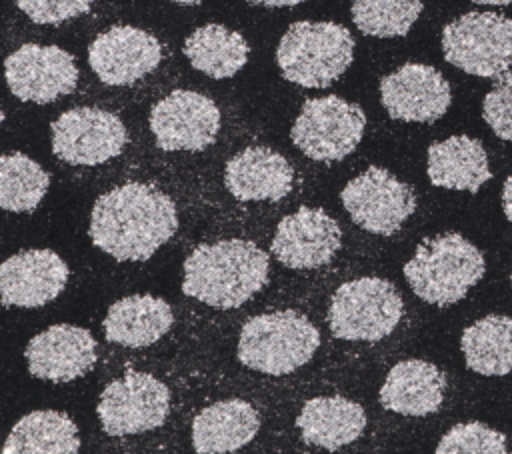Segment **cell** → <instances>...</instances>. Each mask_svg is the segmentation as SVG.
I'll use <instances>...</instances> for the list:
<instances>
[{
    "label": "cell",
    "instance_id": "29",
    "mask_svg": "<svg viewBox=\"0 0 512 454\" xmlns=\"http://www.w3.org/2000/svg\"><path fill=\"white\" fill-rule=\"evenodd\" d=\"M422 12V0H352V20L362 34L406 36Z\"/></svg>",
    "mask_w": 512,
    "mask_h": 454
},
{
    "label": "cell",
    "instance_id": "34",
    "mask_svg": "<svg viewBox=\"0 0 512 454\" xmlns=\"http://www.w3.org/2000/svg\"><path fill=\"white\" fill-rule=\"evenodd\" d=\"M248 2L256 6H266V8H284V6H296L304 0H248Z\"/></svg>",
    "mask_w": 512,
    "mask_h": 454
},
{
    "label": "cell",
    "instance_id": "2",
    "mask_svg": "<svg viewBox=\"0 0 512 454\" xmlns=\"http://www.w3.org/2000/svg\"><path fill=\"white\" fill-rule=\"evenodd\" d=\"M268 254L250 240L196 246L184 262L182 292L214 308H238L268 282Z\"/></svg>",
    "mask_w": 512,
    "mask_h": 454
},
{
    "label": "cell",
    "instance_id": "22",
    "mask_svg": "<svg viewBox=\"0 0 512 454\" xmlns=\"http://www.w3.org/2000/svg\"><path fill=\"white\" fill-rule=\"evenodd\" d=\"M260 430V416L252 404L228 398L210 404L192 422V446L200 454L234 452Z\"/></svg>",
    "mask_w": 512,
    "mask_h": 454
},
{
    "label": "cell",
    "instance_id": "32",
    "mask_svg": "<svg viewBox=\"0 0 512 454\" xmlns=\"http://www.w3.org/2000/svg\"><path fill=\"white\" fill-rule=\"evenodd\" d=\"M94 0H16L18 8L34 24H60L82 16Z\"/></svg>",
    "mask_w": 512,
    "mask_h": 454
},
{
    "label": "cell",
    "instance_id": "8",
    "mask_svg": "<svg viewBox=\"0 0 512 454\" xmlns=\"http://www.w3.org/2000/svg\"><path fill=\"white\" fill-rule=\"evenodd\" d=\"M366 128V114L358 104L340 96L310 98L302 104L292 124L290 138L308 158L334 162L350 156L360 144Z\"/></svg>",
    "mask_w": 512,
    "mask_h": 454
},
{
    "label": "cell",
    "instance_id": "37",
    "mask_svg": "<svg viewBox=\"0 0 512 454\" xmlns=\"http://www.w3.org/2000/svg\"><path fill=\"white\" fill-rule=\"evenodd\" d=\"M510 284H512V274H510Z\"/></svg>",
    "mask_w": 512,
    "mask_h": 454
},
{
    "label": "cell",
    "instance_id": "10",
    "mask_svg": "<svg viewBox=\"0 0 512 454\" xmlns=\"http://www.w3.org/2000/svg\"><path fill=\"white\" fill-rule=\"evenodd\" d=\"M340 200L356 226L378 236L396 234L416 210L412 188L378 166H368L352 178Z\"/></svg>",
    "mask_w": 512,
    "mask_h": 454
},
{
    "label": "cell",
    "instance_id": "21",
    "mask_svg": "<svg viewBox=\"0 0 512 454\" xmlns=\"http://www.w3.org/2000/svg\"><path fill=\"white\" fill-rule=\"evenodd\" d=\"M174 322L166 300L150 294H134L116 300L102 322L108 342L126 348H146L158 342Z\"/></svg>",
    "mask_w": 512,
    "mask_h": 454
},
{
    "label": "cell",
    "instance_id": "12",
    "mask_svg": "<svg viewBox=\"0 0 512 454\" xmlns=\"http://www.w3.org/2000/svg\"><path fill=\"white\" fill-rule=\"evenodd\" d=\"M150 130L164 152H200L218 136L220 110L200 92L174 90L150 110Z\"/></svg>",
    "mask_w": 512,
    "mask_h": 454
},
{
    "label": "cell",
    "instance_id": "36",
    "mask_svg": "<svg viewBox=\"0 0 512 454\" xmlns=\"http://www.w3.org/2000/svg\"><path fill=\"white\" fill-rule=\"evenodd\" d=\"M172 2H178V4H186V6H192V4H200L202 0H172Z\"/></svg>",
    "mask_w": 512,
    "mask_h": 454
},
{
    "label": "cell",
    "instance_id": "20",
    "mask_svg": "<svg viewBox=\"0 0 512 454\" xmlns=\"http://www.w3.org/2000/svg\"><path fill=\"white\" fill-rule=\"evenodd\" d=\"M446 376L424 360H404L390 368L380 388V404L402 416L434 414L444 400Z\"/></svg>",
    "mask_w": 512,
    "mask_h": 454
},
{
    "label": "cell",
    "instance_id": "11",
    "mask_svg": "<svg viewBox=\"0 0 512 454\" xmlns=\"http://www.w3.org/2000/svg\"><path fill=\"white\" fill-rule=\"evenodd\" d=\"M126 142L122 120L102 108H72L52 122V152L74 166H96L116 158Z\"/></svg>",
    "mask_w": 512,
    "mask_h": 454
},
{
    "label": "cell",
    "instance_id": "28",
    "mask_svg": "<svg viewBox=\"0 0 512 454\" xmlns=\"http://www.w3.org/2000/svg\"><path fill=\"white\" fill-rule=\"evenodd\" d=\"M50 188V174L26 154L0 158V206L8 212L34 210Z\"/></svg>",
    "mask_w": 512,
    "mask_h": 454
},
{
    "label": "cell",
    "instance_id": "13",
    "mask_svg": "<svg viewBox=\"0 0 512 454\" xmlns=\"http://www.w3.org/2000/svg\"><path fill=\"white\" fill-rule=\"evenodd\" d=\"M4 74L10 92L34 104L54 102L78 84L74 56L60 46L24 44L6 58Z\"/></svg>",
    "mask_w": 512,
    "mask_h": 454
},
{
    "label": "cell",
    "instance_id": "35",
    "mask_svg": "<svg viewBox=\"0 0 512 454\" xmlns=\"http://www.w3.org/2000/svg\"><path fill=\"white\" fill-rule=\"evenodd\" d=\"M476 4H486V6H506L512 4V0H474Z\"/></svg>",
    "mask_w": 512,
    "mask_h": 454
},
{
    "label": "cell",
    "instance_id": "5",
    "mask_svg": "<svg viewBox=\"0 0 512 454\" xmlns=\"http://www.w3.org/2000/svg\"><path fill=\"white\" fill-rule=\"evenodd\" d=\"M320 346V332L300 312L282 310L250 318L238 338V360L250 370L286 376L308 364Z\"/></svg>",
    "mask_w": 512,
    "mask_h": 454
},
{
    "label": "cell",
    "instance_id": "9",
    "mask_svg": "<svg viewBox=\"0 0 512 454\" xmlns=\"http://www.w3.org/2000/svg\"><path fill=\"white\" fill-rule=\"evenodd\" d=\"M170 410V392L164 382L152 374L126 370L122 378L112 380L98 402L102 430L110 436L140 434L160 428Z\"/></svg>",
    "mask_w": 512,
    "mask_h": 454
},
{
    "label": "cell",
    "instance_id": "24",
    "mask_svg": "<svg viewBox=\"0 0 512 454\" xmlns=\"http://www.w3.org/2000/svg\"><path fill=\"white\" fill-rule=\"evenodd\" d=\"M428 178L438 188L478 192L490 178L488 156L480 140L450 136L428 148Z\"/></svg>",
    "mask_w": 512,
    "mask_h": 454
},
{
    "label": "cell",
    "instance_id": "7",
    "mask_svg": "<svg viewBox=\"0 0 512 454\" xmlns=\"http://www.w3.org/2000/svg\"><path fill=\"white\" fill-rule=\"evenodd\" d=\"M446 62L466 74L500 78L512 66V20L496 12H468L442 30Z\"/></svg>",
    "mask_w": 512,
    "mask_h": 454
},
{
    "label": "cell",
    "instance_id": "26",
    "mask_svg": "<svg viewBox=\"0 0 512 454\" xmlns=\"http://www.w3.org/2000/svg\"><path fill=\"white\" fill-rule=\"evenodd\" d=\"M182 50L192 68L216 80L232 78L248 60L244 36L220 24L196 28L186 38Z\"/></svg>",
    "mask_w": 512,
    "mask_h": 454
},
{
    "label": "cell",
    "instance_id": "14",
    "mask_svg": "<svg viewBox=\"0 0 512 454\" xmlns=\"http://www.w3.org/2000/svg\"><path fill=\"white\" fill-rule=\"evenodd\" d=\"M340 246L338 222L322 208L302 206L278 222L270 250L280 264L292 270H312L328 264Z\"/></svg>",
    "mask_w": 512,
    "mask_h": 454
},
{
    "label": "cell",
    "instance_id": "31",
    "mask_svg": "<svg viewBox=\"0 0 512 454\" xmlns=\"http://www.w3.org/2000/svg\"><path fill=\"white\" fill-rule=\"evenodd\" d=\"M482 118L498 138L512 142V74H502L484 96Z\"/></svg>",
    "mask_w": 512,
    "mask_h": 454
},
{
    "label": "cell",
    "instance_id": "27",
    "mask_svg": "<svg viewBox=\"0 0 512 454\" xmlns=\"http://www.w3.org/2000/svg\"><path fill=\"white\" fill-rule=\"evenodd\" d=\"M466 366L482 376L512 370V316L490 314L470 324L460 338Z\"/></svg>",
    "mask_w": 512,
    "mask_h": 454
},
{
    "label": "cell",
    "instance_id": "6",
    "mask_svg": "<svg viewBox=\"0 0 512 454\" xmlns=\"http://www.w3.org/2000/svg\"><path fill=\"white\" fill-rule=\"evenodd\" d=\"M404 304L394 284L382 278H356L336 288L328 326L342 340H382L398 326Z\"/></svg>",
    "mask_w": 512,
    "mask_h": 454
},
{
    "label": "cell",
    "instance_id": "16",
    "mask_svg": "<svg viewBox=\"0 0 512 454\" xmlns=\"http://www.w3.org/2000/svg\"><path fill=\"white\" fill-rule=\"evenodd\" d=\"M162 60V46L134 26H112L88 48V62L100 82L128 86L150 74Z\"/></svg>",
    "mask_w": 512,
    "mask_h": 454
},
{
    "label": "cell",
    "instance_id": "19",
    "mask_svg": "<svg viewBox=\"0 0 512 454\" xmlns=\"http://www.w3.org/2000/svg\"><path fill=\"white\" fill-rule=\"evenodd\" d=\"M224 184L240 202H276L290 194L294 170L290 162L272 148L250 146L228 160Z\"/></svg>",
    "mask_w": 512,
    "mask_h": 454
},
{
    "label": "cell",
    "instance_id": "33",
    "mask_svg": "<svg viewBox=\"0 0 512 454\" xmlns=\"http://www.w3.org/2000/svg\"><path fill=\"white\" fill-rule=\"evenodd\" d=\"M502 210H504V216L512 222V174L504 180V186H502Z\"/></svg>",
    "mask_w": 512,
    "mask_h": 454
},
{
    "label": "cell",
    "instance_id": "23",
    "mask_svg": "<svg viewBox=\"0 0 512 454\" xmlns=\"http://www.w3.org/2000/svg\"><path fill=\"white\" fill-rule=\"evenodd\" d=\"M296 426L306 444L336 450L362 436L366 412L344 396H318L304 402Z\"/></svg>",
    "mask_w": 512,
    "mask_h": 454
},
{
    "label": "cell",
    "instance_id": "4",
    "mask_svg": "<svg viewBox=\"0 0 512 454\" xmlns=\"http://www.w3.org/2000/svg\"><path fill=\"white\" fill-rule=\"evenodd\" d=\"M354 60V38L336 22H294L276 48L282 76L304 88H328Z\"/></svg>",
    "mask_w": 512,
    "mask_h": 454
},
{
    "label": "cell",
    "instance_id": "25",
    "mask_svg": "<svg viewBox=\"0 0 512 454\" xmlns=\"http://www.w3.org/2000/svg\"><path fill=\"white\" fill-rule=\"evenodd\" d=\"M80 450L72 418L56 410H36L22 416L10 430L4 454H74Z\"/></svg>",
    "mask_w": 512,
    "mask_h": 454
},
{
    "label": "cell",
    "instance_id": "18",
    "mask_svg": "<svg viewBox=\"0 0 512 454\" xmlns=\"http://www.w3.org/2000/svg\"><path fill=\"white\" fill-rule=\"evenodd\" d=\"M66 262L52 250H24L0 266L2 304L38 308L60 296L68 282Z\"/></svg>",
    "mask_w": 512,
    "mask_h": 454
},
{
    "label": "cell",
    "instance_id": "30",
    "mask_svg": "<svg viewBox=\"0 0 512 454\" xmlns=\"http://www.w3.org/2000/svg\"><path fill=\"white\" fill-rule=\"evenodd\" d=\"M438 454H504L506 436L482 422L452 426L436 446Z\"/></svg>",
    "mask_w": 512,
    "mask_h": 454
},
{
    "label": "cell",
    "instance_id": "17",
    "mask_svg": "<svg viewBox=\"0 0 512 454\" xmlns=\"http://www.w3.org/2000/svg\"><path fill=\"white\" fill-rule=\"evenodd\" d=\"M96 348L90 330L54 324L28 342L24 356L32 376L48 382H72L94 368Z\"/></svg>",
    "mask_w": 512,
    "mask_h": 454
},
{
    "label": "cell",
    "instance_id": "3",
    "mask_svg": "<svg viewBox=\"0 0 512 454\" xmlns=\"http://www.w3.org/2000/svg\"><path fill=\"white\" fill-rule=\"evenodd\" d=\"M486 260L482 252L456 232L424 238L404 264L412 292L434 306L460 302L482 280Z\"/></svg>",
    "mask_w": 512,
    "mask_h": 454
},
{
    "label": "cell",
    "instance_id": "15",
    "mask_svg": "<svg viewBox=\"0 0 512 454\" xmlns=\"http://www.w3.org/2000/svg\"><path fill=\"white\" fill-rule=\"evenodd\" d=\"M380 100L394 120L432 124L446 114L452 94L436 68L408 62L380 80Z\"/></svg>",
    "mask_w": 512,
    "mask_h": 454
},
{
    "label": "cell",
    "instance_id": "1",
    "mask_svg": "<svg viewBox=\"0 0 512 454\" xmlns=\"http://www.w3.org/2000/svg\"><path fill=\"white\" fill-rule=\"evenodd\" d=\"M178 230V212L162 190L130 182L104 192L92 208L88 236L118 262L148 260Z\"/></svg>",
    "mask_w": 512,
    "mask_h": 454
}]
</instances>
